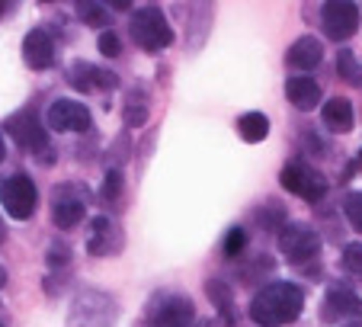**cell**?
Segmentation results:
<instances>
[{"label": "cell", "mask_w": 362, "mask_h": 327, "mask_svg": "<svg viewBox=\"0 0 362 327\" xmlns=\"http://www.w3.org/2000/svg\"><path fill=\"white\" fill-rule=\"evenodd\" d=\"M305 308V292L295 282H269L250 302V318L260 327H286L298 321Z\"/></svg>", "instance_id": "cell-1"}, {"label": "cell", "mask_w": 362, "mask_h": 327, "mask_svg": "<svg viewBox=\"0 0 362 327\" xmlns=\"http://www.w3.org/2000/svg\"><path fill=\"white\" fill-rule=\"evenodd\" d=\"M132 39H135L144 52H160V48L173 45V26L167 23L164 10L141 7L132 13Z\"/></svg>", "instance_id": "cell-2"}, {"label": "cell", "mask_w": 362, "mask_h": 327, "mask_svg": "<svg viewBox=\"0 0 362 327\" xmlns=\"http://www.w3.org/2000/svg\"><path fill=\"white\" fill-rule=\"evenodd\" d=\"M279 251L288 263H308L321 253V234L305 222H288L279 228Z\"/></svg>", "instance_id": "cell-3"}, {"label": "cell", "mask_w": 362, "mask_h": 327, "mask_svg": "<svg viewBox=\"0 0 362 327\" xmlns=\"http://www.w3.org/2000/svg\"><path fill=\"white\" fill-rule=\"evenodd\" d=\"M0 205H4V212L10 218L26 222V218H33L35 205H39V190H35V183L26 173H13V177L0 183Z\"/></svg>", "instance_id": "cell-4"}, {"label": "cell", "mask_w": 362, "mask_h": 327, "mask_svg": "<svg viewBox=\"0 0 362 327\" xmlns=\"http://www.w3.org/2000/svg\"><path fill=\"white\" fill-rule=\"evenodd\" d=\"M279 180L288 193H295V196L305 199V202H321V199L327 196V180H324V173L315 171V167L305 164V161L286 164L282 173H279Z\"/></svg>", "instance_id": "cell-5"}, {"label": "cell", "mask_w": 362, "mask_h": 327, "mask_svg": "<svg viewBox=\"0 0 362 327\" xmlns=\"http://www.w3.org/2000/svg\"><path fill=\"white\" fill-rule=\"evenodd\" d=\"M321 318L327 324H340V327H362V299L353 292L349 286H330L324 295L321 305Z\"/></svg>", "instance_id": "cell-6"}, {"label": "cell", "mask_w": 362, "mask_h": 327, "mask_svg": "<svg viewBox=\"0 0 362 327\" xmlns=\"http://www.w3.org/2000/svg\"><path fill=\"white\" fill-rule=\"evenodd\" d=\"M359 7L353 0H327L321 7V26L327 33V39L334 42H346L359 33Z\"/></svg>", "instance_id": "cell-7"}, {"label": "cell", "mask_w": 362, "mask_h": 327, "mask_svg": "<svg viewBox=\"0 0 362 327\" xmlns=\"http://www.w3.org/2000/svg\"><path fill=\"white\" fill-rule=\"evenodd\" d=\"M87 215V193L81 186L68 183V186H58L52 193V222H55L62 231H71L77 228Z\"/></svg>", "instance_id": "cell-8"}, {"label": "cell", "mask_w": 362, "mask_h": 327, "mask_svg": "<svg viewBox=\"0 0 362 327\" xmlns=\"http://www.w3.org/2000/svg\"><path fill=\"white\" fill-rule=\"evenodd\" d=\"M7 132L23 151H48V132L42 129L35 109H20L7 119Z\"/></svg>", "instance_id": "cell-9"}, {"label": "cell", "mask_w": 362, "mask_h": 327, "mask_svg": "<svg viewBox=\"0 0 362 327\" xmlns=\"http://www.w3.org/2000/svg\"><path fill=\"white\" fill-rule=\"evenodd\" d=\"M48 129L55 132H90L93 129V116H90V109L77 100H55L48 106Z\"/></svg>", "instance_id": "cell-10"}, {"label": "cell", "mask_w": 362, "mask_h": 327, "mask_svg": "<svg viewBox=\"0 0 362 327\" xmlns=\"http://www.w3.org/2000/svg\"><path fill=\"white\" fill-rule=\"evenodd\" d=\"M192 302L186 295H164L158 305L148 311L151 327H192Z\"/></svg>", "instance_id": "cell-11"}, {"label": "cell", "mask_w": 362, "mask_h": 327, "mask_svg": "<svg viewBox=\"0 0 362 327\" xmlns=\"http://www.w3.org/2000/svg\"><path fill=\"white\" fill-rule=\"evenodd\" d=\"M68 81L74 90L81 93H93V90H116L119 87V77L106 68H96V64L87 62H74L68 71Z\"/></svg>", "instance_id": "cell-12"}, {"label": "cell", "mask_w": 362, "mask_h": 327, "mask_svg": "<svg viewBox=\"0 0 362 327\" xmlns=\"http://www.w3.org/2000/svg\"><path fill=\"white\" fill-rule=\"evenodd\" d=\"M23 62L35 71H45L55 64V42L45 29H29L23 39Z\"/></svg>", "instance_id": "cell-13"}, {"label": "cell", "mask_w": 362, "mask_h": 327, "mask_svg": "<svg viewBox=\"0 0 362 327\" xmlns=\"http://www.w3.org/2000/svg\"><path fill=\"white\" fill-rule=\"evenodd\" d=\"M286 96H288V103H292L295 109L308 113V109H315L317 103H321V84H317L315 77H308V74L288 77L286 81Z\"/></svg>", "instance_id": "cell-14"}, {"label": "cell", "mask_w": 362, "mask_h": 327, "mask_svg": "<svg viewBox=\"0 0 362 327\" xmlns=\"http://www.w3.org/2000/svg\"><path fill=\"white\" fill-rule=\"evenodd\" d=\"M321 58H324V45L315 39V35H301V39H295L292 48H288V54H286L288 68H295V71L317 68V64H321Z\"/></svg>", "instance_id": "cell-15"}, {"label": "cell", "mask_w": 362, "mask_h": 327, "mask_svg": "<svg viewBox=\"0 0 362 327\" xmlns=\"http://www.w3.org/2000/svg\"><path fill=\"white\" fill-rule=\"evenodd\" d=\"M321 119H324V125H327L330 132L346 135V132H353V122H356L353 103H349L346 96H334V100H327L321 106Z\"/></svg>", "instance_id": "cell-16"}, {"label": "cell", "mask_w": 362, "mask_h": 327, "mask_svg": "<svg viewBox=\"0 0 362 327\" xmlns=\"http://www.w3.org/2000/svg\"><path fill=\"white\" fill-rule=\"evenodd\" d=\"M205 292H209V299H212V305L218 308L221 321H225L228 327H234V295H231V286L221 280H209L205 282Z\"/></svg>", "instance_id": "cell-17"}, {"label": "cell", "mask_w": 362, "mask_h": 327, "mask_svg": "<svg viewBox=\"0 0 362 327\" xmlns=\"http://www.w3.org/2000/svg\"><path fill=\"white\" fill-rule=\"evenodd\" d=\"M238 135L244 138L247 144H260L263 138L269 135V119L263 113H244L238 119Z\"/></svg>", "instance_id": "cell-18"}, {"label": "cell", "mask_w": 362, "mask_h": 327, "mask_svg": "<svg viewBox=\"0 0 362 327\" xmlns=\"http://www.w3.org/2000/svg\"><path fill=\"white\" fill-rule=\"evenodd\" d=\"M110 238H112V222L106 215H96L93 225H90V238H87V251L93 257H103L110 251Z\"/></svg>", "instance_id": "cell-19"}, {"label": "cell", "mask_w": 362, "mask_h": 327, "mask_svg": "<svg viewBox=\"0 0 362 327\" xmlns=\"http://www.w3.org/2000/svg\"><path fill=\"white\" fill-rule=\"evenodd\" d=\"M148 122V103H144V93H132L129 103H125V125L129 129H138V125Z\"/></svg>", "instance_id": "cell-20"}, {"label": "cell", "mask_w": 362, "mask_h": 327, "mask_svg": "<svg viewBox=\"0 0 362 327\" xmlns=\"http://www.w3.org/2000/svg\"><path fill=\"white\" fill-rule=\"evenodd\" d=\"M77 13H81V20L87 23V26H110V13H106V7H100L96 0H81V4H77Z\"/></svg>", "instance_id": "cell-21"}, {"label": "cell", "mask_w": 362, "mask_h": 327, "mask_svg": "<svg viewBox=\"0 0 362 327\" xmlns=\"http://www.w3.org/2000/svg\"><path fill=\"white\" fill-rule=\"evenodd\" d=\"M343 270H346L349 276H362V244L359 241L343 247Z\"/></svg>", "instance_id": "cell-22"}, {"label": "cell", "mask_w": 362, "mask_h": 327, "mask_svg": "<svg viewBox=\"0 0 362 327\" xmlns=\"http://www.w3.org/2000/svg\"><path fill=\"white\" fill-rule=\"evenodd\" d=\"M343 212H346L349 225L362 234V193H349V196L343 199Z\"/></svg>", "instance_id": "cell-23"}, {"label": "cell", "mask_w": 362, "mask_h": 327, "mask_svg": "<svg viewBox=\"0 0 362 327\" xmlns=\"http://www.w3.org/2000/svg\"><path fill=\"white\" fill-rule=\"evenodd\" d=\"M247 247V231L244 228H231V231L225 234V244H221V251H225V257H240V251Z\"/></svg>", "instance_id": "cell-24"}, {"label": "cell", "mask_w": 362, "mask_h": 327, "mask_svg": "<svg viewBox=\"0 0 362 327\" xmlns=\"http://www.w3.org/2000/svg\"><path fill=\"white\" fill-rule=\"evenodd\" d=\"M340 74H343V81H349L353 87H359L362 84V68L356 64L353 52H340Z\"/></svg>", "instance_id": "cell-25"}, {"label": "cell", "mask_w": 362, "mask_h": 327, "mask_svg": "<svg viewBox=\"0 0 362 327\" xmlns=\"http://www.w3.org/2000/svg\"><path fill=\"white\" fill-rule=\"evenodd\" d=\"M96 45H100V52L106 54V58H119V54H122V39H119L116 33H110V29L100 33V42H96Z\"/></svg>", "instance_id": "cell-26"}, {"label": "cell", "mask_w": 362, "mask_h": 327, "mask_svg": "<svg viewBox=\"0 0 362 327\" xmlns=\"http://www.w3.org/2000/svg\"><path fill=\"white\" fill-rule=\"evenodd\" d=\"M119 193H122V171H110L106 183H103V199L112 202V199H119Z\"/></svg>", "instance_id": "cell-27"}, {"label": "cell", "mask_w": 362, "mask_h": 327, "mask_svg": "<svg viewBox=\"0 0 362 327\" xmlns=\"http://www.w3.org/2000/svg\"><path fill=\"white\" fill-rule=\"evenodd\" d=\"M7 286V270H4V266H0V289Z\"/></svg>", "instance_id": "cell-28"}, {"label": "cell", "mask_w": 362, "mask_h": 327, "mask_svg": "<svg viewBox=\"0 0 362 327\" xmlns=\"http://www.w3.org/2000/svg\"><path fill=\"white\" fill-rule=\"evenodd\" d=\"M7 157V144H4V135H0V161Z\"/></svg>", "instance_id": "cell-29"}, {"label": "cell", "mask_w": 362, "mask_h": 327, "mask_svg": "<svg viewBox=\"0 0 362 327\" xmlns=\"http://www.w3.org/2000/svg\"><path fill=\"white\" fill-rule=\"evenodd\" d=\"M4 10H7V4H0V13H4Z\"/></svg>", "instance_id": "cell-30"}, {"label": "cell", "mask_w": 362, "mask_h": 327, "mask_svg": "<svg viewBox=\"0 0 362 327\" xmlns=\"http://www.w3.org/2000/svg\"><path fill=\"white\" fill-rule=\"evenodd\" d=\"M0 241H4V225H0Z\"/></svg>", "instance_id": "cell-31"}, {"label": "cell", "mask_w": 362, "mask_h": 327, "mask_svg": "<svg viewBox=\"0 0 362 327\" xmlns=\"http://www.w3.org/2000/svg\"><path fill=\"white\" fill-rule=\"evenodd\" d=\"M359 161H362V154H359Z\"/></svg>", "instance_id": "cell-32"}]
</instances>
